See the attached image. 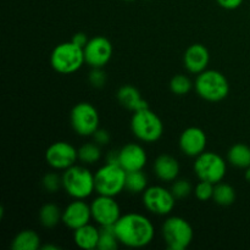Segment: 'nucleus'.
Returning <instances> with one entry per match:
<instances>
[{"label": "nucleus", "mask_w": 250, "mask_h": 250, "mask_svg": "<svg viewBox=\"0 0 250 250\" xmlns=\"http://www.w3.org/2000/svg\"><path fill=\"white\" fill-rule=\"evenodd\" d=\"M83 63H85L83 48L76 45L71 41L58 44L51 51V67L61 75H71L77 72Z\"/></svg>", "instance_id": "obj_4"}, {"label": "nucleus", "mask_w": 250, "mask_h": 250, "mask_svg": "<svg viewBox=\"0 0 250 250\" xmlns=\"http://www.w3.org/2000/svg\"><path fill=\"white\" fill-rule=\"evenodd\" d=\"M143 205L149 212L158 216H167L176 207V197L171 189L163 186H151L143 192Z\"/></svg>", "instance_id": "obj_10"}, {"label": "nucleus", "mask_w": 250, "mask_h": 250, "mask_svg": "<svg viewBox=\"0 0 250 250\" xmlns=\"http://www.w3.org/2000/svg\"><path fill=\"white\" fill-rule=\"evenodd\" d=\"M193 83L189 77L185 75H176L171 78L170 81V89L175 95L182 97V95L188 94L192 90Z\"/></svg>", "instance_id": "obj_28"}, {"label": "nucleus", "mask_w": 250, "mask_h": 250, "mask_svg": "<svg viewBox=\"0 0 250 250\" xmlns=\"http://www.w3.org/2000/svg\"><path fill=\"white\" fill-rule=\"evenodd\" d=\"M195 92L202 99L219 103L226 99L229 93V83L226 76L217 70H205L197 76Z\"/></svg>", "instance_id": "obj_3"}, {"label": "nucleus", "mask_w": 250, "mask_h": 250, "mask_svg": "<svg viewBox=\"0 0 250 250\" xmlns=\"http://www.w3.org/2000/svg\"><path fill=\"white\" fill-rule=\"evenodd\" d=\"M153 170L156 177L163 182H173L180 176V163L170 154H161L154 160Z\"/></svg>", "instance_id": "obj_18"}, {"label": "nucleus", "mask_w": 250, "mask_h": 250, "mask_svg": "<svg viewBox=\"0 0 250 250\" xmlns=\"http://www.w3.org/2000/svg\"><path fill=\"white\" fill-rule=\"evenodd\" d=\"M148 161L146 149L138 143H128L119 150L117 163L126 172L143 170Z\"/></svg>", "instance_id": "obj_16"}, {"label": "nucleus", "mask_w": 250, "mask_h": 250, "mask_svg": "<svg viewBox=\"0 0 250 250\" xmlns=\"http://www.w3.org/2000/svg\"><path fill=\"white\" fill-rule=\"evenodd\" d=\"M42 249L43 250H48V249H53V250H58L59 248L56 246H51V244H46V246H43V247H41Z\"/></svg>", "instance_id": "obj_36"}, {"label": "nucleus", "mask_w": 250, "mask_h": 250, "mask_svg": "<svg viewBox=\"0 0 250 250\" xmlns=\"http://www.w3.org/2000/svg\"><path fill=\"white\" fill-rule=\"evenodd\" d=\"M210 62V53L205 45L200 43L192 44L187 48L183 55V63L188 72L199 75L205 71Z\"/></svg>", "instance_id": "obj_17"}, {"label": "nucleus", "mask_w": 250, "mask_h": 250, "mask_svg": "<svg viewBox=\"0 0 250 250\" xmlns=\"http://www.w3.org/2000/svg\"><path fill=\"white\" fill-rule=\"evenodd\" d=\"M214 188V183L208 182V181H199V183L194 188V194L197 199L200 200V202H208V200L212 199Z\"/></svg>", "instance_id": "obj_30"}, {"label": "nucleus", "mask_w": 250, "mask_h": 250, "mask_svg": "<svg viewBox=\"0 0 250 250\" xmlns=\"http://www.w3.org/2000/svg\"><path fill=\"white\" fill-rule=\"evenodd\" d=\"M125 1H134V0H125Z\"/></svg>", "instance_id": "obj_38"}, {"label": "nucleus", "mask_w": 250, "mask_h": 250, "mask_svg": "<svg viewBox=\"0 0 250 250\" xmlns=\"http://www.w3.org/2000/svg\"><path fill=\"white\" fill-rule=\"evenodd\" d=\"M92 137H93V141H94L95 143L100 146H106V144L110 142V134L106 129L98 128Z\"/></svg>", "instance_id": "obj_33"}, {"label": "nucleus", "mask_w": 250, "mask_h": 250, "mask_svg": "<svg viewBox=\"0 0 250 250\" xmlns=\"http://www.w3.org/2000/svg\"><path fill=\"white\" fill-rule=\"evenodd\" d=\"M227 161L234 167L246 170L250 166V146L244 143L232 146L227 153Z\"/></svg>", "instance_id": "obj_22"}, {"label": "nucleus", "mask_w": 250, "mask_h": 250, "mask_svg": "<svg viewBox=\"0 0 250 250\" xmlns=\"http://www.w3.org/2000/svg\"><path fill=\"white\" fill-rule=\"evenodd\" d=\"M90 210L92 220L100 227L115 226L122 216L119 203L115 200V197L109 195L98 194V197L90 203Z\"/></svg>", "instance_id": "obj_11"}, {"label": "nucleus", "mask_w": 250, "mask_h": 250, "mask_svg": "<svg viewBox=\"0 0 250 250\" xmlns=\"http://www.w3.org/2000/svg\"><path fill=\"white\" fill-rule=\"evenodd\" d=\"M131 131L138 141L155 143L163 137L164 124L160 117L149 107L133 112L131 119Z\"/></svg>", "instance_id": "obj_5"}, {"label": "nucleus", "mask_w": 250, "mask_h": 250, "mask_svg": "<svg viewBox=\"0 0 250 250\" xmlns=\"http://www.w3.org/2000/svg\"><path fill=\"white\" fill-rule=\"evenodd\" d=\"M41 237L33 229H23L12 239V250H37L41 248Z\"/></svg>", "instance_id": "obj_21"}, {"label": "nucleus", "mask_w": 250, "mask_h": 250, "mask_svg": "<svg viewBox=\"0 0 250 250\" xmlns=\"http://www.w3.org/2000/svg\"><path fill=\"white\" fill-rule=\"evenodd\" d=\"M193 168L199 181H208L216 185L226 176L227 163L220 154L214 151H204L195 158Z\"/></svg>", "instance_id": "obj_8"}, {"label": "nucleus", "mask_w": 250, "mask_h": 250, "mask_svg": "<svg viewBox=\"0 0 250 250\" xmlns=\"http://www.w3.org/2000/svg\"><path fill=\"white\" fill-rule=\"evenodd\" d=\"M71 42H72V43H75L76 45L81 46V48H84V46L87 45L88 42H89V38H88L87 34L83 33V32H78V33L73 34Z\"/></svg>", "instance_id": "obj_35"}, {"label": "nucleus", "mask_w": 250, "mask_h": 250, "mask_svg": "<svg viewBox=\"0 0 250 250\" xmlns=\"http://www.w3.org/2000/svg\"><path fill=\"white\" fill-rule=\"evenodd\" d=\"M116 97L121 106H124L125 109L129 110L132 112L149 107L148 103H146V100L143 99L141 92L131 84H125L120 87V89L117 90Z\"/></svg>", "instance_id": "obj_19"}, {"label": "nucleus", "mask_w": 250, "mask_h": 250, "mask_svg": "<svg viewBox=\"0 0 250 250\" xmlns=\"http://www.w3.org/2000/svg\"><path fill=\"white\" fill-rule=\"evenodd\" d=\"M90 220V204L85 203L84 199H75L62 210V224L72 231L89 224Z\"/></svg>", "instance_id": "obj_15"}, {"label": "nucleus", "mask_w": 250, "mask_h": 250, "mask_svg": "<svg viewBox=\"0 0 250 250\" xmlns=\"http://www.w3.org/2000/svg\"><path fill=\"white\" fill-rule=\"evenodd\" d=\"M39 222L45 229H54L62 222V210L53 203H46L39 210Z\"/></svg>", "instance_id": "obj_23"}, {"label": "nucleus", "mask_w": 250, "mask_h": 250, "mask_svg": "<svg viewBox=\"0 0 250 250\" xmlns=\"http://www.w3.org/2000/svg\"><path fill=\"white\" fill-rule=\"evenodd\" d=\"M171 192L176 197V199H183L187 198L193 192L192 183L188 180H176L171 186Z\"/></svg>", "instance_id": "obj_31"}, {"label": "nucleus", "mask_w": 250, "mask_h": 250, "mask_svg": "<svg viewBox=\"0 0 250 250\" xmlns=\"http://www.w3.org/2000/svg\"><path fill=\"white\" fill-rule=\"evenodd\" d=\"M217 4L226 10H236L243 4L244 0H216Z\"/></svg>", "instance_id": "obj_34"}, {"label": "nucleus", "mask_w": 250, "mask_h": 250, "mask_svg": "<svg viewBox=\"0 0 250 250\" xmlns=\"http://www.w3.org/2000/svg\"><path fill=\"white\" fill-rule=\"evenodd\" d=\"M42 186L48 193H56L62 188V177L55 172H49L42 180Z\"/></svg>", "instance_id": "obj_29"}, {"label": "nucleus", "mask_w": 250, "mask_h": 250, "mask_svg": "<svg viewBox=\"0 0 250 250\" xmlns=\"http://www.w3.org/2000/svg\"><path fill=\"white\" fill-rule=\"evenodd\" d=\"M244 177H246V180L250 183V166H249V167L246 168V172H244Z\"/></svg>", "instance_id": "obj_37"}, {"label": "nucleus", "mask_w": 250, "mask_h": 250, "mask_svg": "<svg viewBox=\"0 0 250 250\" xmlns=\"http://www.w3.org/2000/svg\"><path fill=\"white\" fill-rule=\"evenodd\" d=\"M120 241L116 236L114 226L100 227V238L98 243L99 250H116L119 248Z\"/></svg>", "instance_id": "obj_27"}, {"label": "nucleus", "mask_w": 250, "mask_h": 250, "mask_svg": "<svg viewBox=\"0 0 250 250\" xmlns=\"http://www.w3.org/2000/svg\"><path fill=\"white\" fill-rule=\"evenodd\" d=\"M106 73L104 72L102 67L98 68H92L89 73V77H88V81H89L90 85L94 88H103L106 83Z\"/></svg>", "instance_id": "obj_32"}, {"label": "nucleus", "mask_w": 250, "mask_h": 250, "mask_svg": "<svg viewBox=\"0 0 250 250\" xmlns=\"http://www.w3.org/2000/svg\"><path fill=\"white\" fill-rule=\"evenodd\" d=\"M127 172L117 163H106L94 173L95 192L116 197L126 189Z\"/></svg>", "instance_id": "obj_7"}, {"label": "nucleus", "mask_w": 250, "mask_h": 250, "mask_svg": "<svg viewBox=\"0 0 250 250\" xmlns=\"http://www.w3.org/2000/svg\"><path fill=\"white\" fill-rule=\"evenodd\" d=\"M102 158V146L97 143H84L78 148V160L84 165H94Z\"/></svg>", "instance_id": "obj_26"}, {"label": "nucleus", "mask_w": 250, "mask_h": 250, "mask_svg": "<svg viewBox=\"0 0 250 250\" xmlns=\"http://www.w3.org/2000/svg\"><path fill=\"white\" fill-rule=\"evenodd\" d=\"M61 177L63 190L73 199H87L95 192L94 173L84 164H75L63 171Z\"/></svg>", "instance_id": "obj_2"}, {"label": "nucleus", "mask_w": 250, "mask_h": 250, "mask_svg": "<svg viewBox=\"0 0 250 250\" xmlns=\"http://www.w3.org/2000/svg\"><path fill=\"white\" fill-rule=\"evenodd\" d=\"M212 200L221 207H229L236 202V189L231 185L221 181L215 185Z\"/></svg>", "instance_id": "obj_24"}, {"label": "nucleus", "mask_w": 250, "mask_h": 250, "mask_svg": "<svg viewBox=\"0 0 250 250\" xmlns=\"http://www.w3.org/2000/svg\"><path fill=\"white\" fill-rule=\"evenodd\" d=\"M100 238V229L87 224L73 231V242L81 249L93 250L98 248Z\"/></svg>", "instance_id": "obj_20"}, {"label": "nucleus", "mask_w": 250, "mask_h": 250, "mask_svg": "<svg viewBox=\"0 0 250 250\" xmlns=\"http://www.w3.org/2000/svg\"><path fill=\"white\" fill-rule=\"evenodd\" d=\"M208 137L199 127H188L181 133L178 146L181 151L189 158H197L207 149Z\"/></svg>", "instance_id": "obj_14"}, {"label": "nucleus", "mask_w": 250, "mask_h": 250, "mask_svg": "<svg viewBox=\"0 0 250 250\" xmlns=\"http://www.w3.org/2000/svg\"><path fill=\"white\" fill-rule=\"evenodd\" d=\"M161 234L170 250H186L194 238L192 225L181 216L167 217L161 227Z\"/></svg>", "instance_id": "obj_6"}, {"label": "nucleus", "mask_w": 250, "mask_h": 250, "mask_svg": "<svg viewBox=\"0 0 250 250\" xmlns=\"http://www.w3.org/2000/svg\"><path fill=\"white\" fill-rule=\"evenodd\" d=\"M78 160V149L68 142H55L45 151V161L51 168L65 171L75 165Z\"/></svg>", "instance_id": "obj_12"}, {"label": "nucleus", "mask_w": 250, "mask_h": 250, "mask_svg": "<svg viewBox=\"0 0 250 250\" xmlns=\"http://www.w3.org/2000/svg\"><path fill=\"white\" fill-rule=\"evenodd\" d=\"M72 129L81 137H92L99 128L100 116L97 107L87 102L76 104L70 114Z\"/></svg>", "instance_id": "obj_9"}, {"label": "nucleus", "mask_w": 250, "mask_h": 250, "mask_svg": "<svg viewBox=\"0 0 250 250\" xmlns=\"http://www.w3.org/2000/svg\"><path fill=\"white\" fill-rule=\"evenodd\" d=\"M148 188V177L143 170L129 171L126 176V190L131 194H143L144 190Z\"/></svg>", "instance_id": "obj_25"}, {"label": "nucleus", "mask_w": 250, "mask_h": 250, "mask_svg": "<svg viewBox=\"0 0 250 250\" xmlns=\"http://www.w3.org/2000/svg\"><path fill=\"white\" fill-rule=\"evenodd\" d=\"M83 51H84L85 63H88L92 68H103L111 60L114 48L111 42L106 37L97 36L89 39L87 45L83 48Z\"/></svg>", "instance_id": "obj_13"}, {"label": "nucleus", "mask_w": 250, "mask_h": 250, "mask_svg": "<svg viewBox=\"0 0 250 250\" xmlns=\"http://www.w3.org/2000/svg\"><path fill=\"white\" fill-rule=\"evenodd\" d=\"M120 244L128 248H144L155 236L154 225L146 215L128 212L122 215L114 226Z\"/></svg>", "instance_id": "obj_1"}]
</instances>
